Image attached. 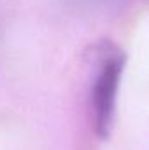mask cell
Here are the masks:
<instances>
[{"instance_id": "cell-1", "label": "cell", "mask_w": 149, "mask_h": 150, "mask_svg": "<svg viewBox=\"0 0 149 150\" xmlns=\"http://www.w3.org/2000/svg\"><path fill=\"white\" fill-rule=\"evenodd\" d=\"M125 68V56L117 49H105L90 91V112L98 136H109L116 115V98Z\"/></svg>"}, {"instance_id": "cell-2", "label": "cell", "mask_w": 149, "mask_h": 150, "mask_svg": "<svg viewBox=\"0 0 149 150\" xmlns=\"http://www.w3.org/2000/svg\"><path fill=\"white\" fill-rule=\"evenodd\" d=\"M77 4L95 9V11H116L126 4H130L132 0H74Z\"/></svg>"}]
</instances>
